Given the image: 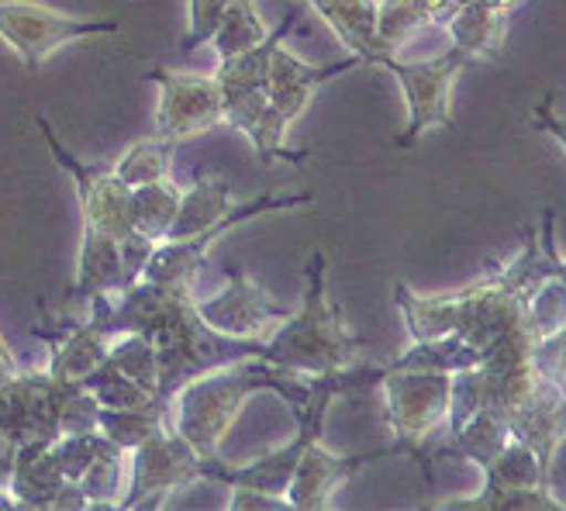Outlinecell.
Returning <instances> with one entry per match:
<instances>
[{"mask_svg":"<svg viewBox=\"0 0 566 511\" xmlns=\"http://www.w3.org/2000/svg\"><path fill=\"white\" fill-rule=\"evenodd\" d=\"M507 439H512V429H507L504 415H497L494 408H476L446 436L442 449H436V457H460L480 470H488L497 452L507 446Z\"/></svg>","mask_w":566,"mask_h":511,"instance_id":"22","label":"cell"},{"mask_svg":"<svg viewBox=\"0 0 566 511\" xmlns=\"http://www.w3.org/2000/svg\"><path fill=\"white\" fill-rule=\"evenodd\" d=\"M398 452H401L398 446H390V449H370V452H353V457H338V452H328L322 446V439L307 442L297 467H294L287 501H291V508H301V511L332 508L335 491L343 488L349 477H356L363 467H370L377 460L398 457Z\"/></svg>","mask_w":566,"mask_h":511,"instance_id":"14","label":"cell"},{"mask_svg":"<svg viewBox=\"0 0 566 511\" xmlns=\"http://www.w3.org/2000/svg\"><path fill=\"white\" fill-rule=\"evenodd\" d=\"M97 429L122 449H135L138 442H146L149 436L174 429V418H169V408H163L159 401L146 405V408H132V411H111L101 408L97 415Z\"/></svg>","mask_w":566,"mask_h":511,"instance_id":"28","label":"cell"},{"mask_svg":"<svg viewBox=\"0 0 566 511\" xmlns=\"http://www.w3.org/2000/svg\"><path fill=\"white\" fill-rule=\"evenodd\" d=\"M107 359L115 363L118 371H125L132 380H138L142 387H149L156 394V387H159V353L153 346V338L138 335V332L111 335Z\"/></svg>","mask_w":566,"mask_h":511,"instance_id":"32","label":"cell"},{"mask_svg":"<svg viewBox=\"0 0 566 511\" xmlns=\"http://www.w3.org/2000/svg\"><path fill=\"white\" fill-rule=\"evenodd\" d=\"M307 4L328 21L349 55H356L363 66H380L387 52L377 35V0H307Z\"/></svg>","mask_w":566,"mask_h":511,"instance_id":"17","label":"cell"},{"mask_svg":"<svg viewBox=\"0 0 566 511\" xmlns=\"http://www.w3.org/2000/svg\"><path fill=\"white\" fill-rule=\"evenodd\" d=\"M442 24L452 45L463 49L470 60H484V55H501L507 35V11L488 4V0H463Z\"/></svg>","mask_w":566,"mask_h":511,"instance_id":"20","label":"cell"},{"mask_svg":"<svg viewBox=\"0 0 566 511\" xmlns=\"http://www.w3.org/2000/svg\"><path fill=\"white\" fill-rule=\"evenodd\" d=\"M532 125L539 128L543 135H549L556 146L566 153V118L556 115V107H553V94H546L539 104L532 107Z\"/></svg>","mask_w":566,"mask_h":511,"instance_id":"37","label":"cell"},{"mask_svg":"<svg viewBox=\"0 0 566 511\" xmlns=\"http://www.w3.org/2000/svg\"><path fill=\"white\" fill-rule=\"evenodd\" d=\"M91 301V322H97L107 335L138 332L153 338L159 353V387L156 401L169 408L174 394L214 366L235 359H260L263 343L256 338H232L211 328L190 291L159 288V283L135 280L122 294H97Z\"/></svg>","mask_w":566,"mask_h":511,"instance_id":"2","label":"cell"},{"mask_svg":"<svg viewBox=\"0 0 566 511\" xmlns=\"http://www.w3.org/2000/svg\"><path fill=\"white\" fill-rule=\"evenodd\" d=\"M190 4V24H187V39L180 45V52H197L201 45H208L221 24V14L229 8V0H187Z\"/></svg>","mask_w":566,"mask_h":511,"instance_id":"35","label":"cell"},{"mask_svg":"<svg viewBox=\"0 0 566 511\" xmlns=\"http://www.w3.org/2000/svg\"><path fill=\"white\" fill-rule=\"evenodd\" d=\"M363 66L356 55L343 63H325V66H315V63H304L301 55H294L291 49H283V42L276 45L273 60H270V76H266V107L256 122V128L249 132V142L256 156L263 163H270L273 156H283L291 163H301L304 156L291 153L283 146V138H287V128L304 115V107L311 104L328 80L343 76L349 70Z\"/></svg>","mask_w":566,"mask_h":511,"instance_id":"5","label":"cell"},{"mask_svg":"<svg viewBox=\"0 0 566 511\" xmlns=\"http://www.w3.org/2000/svg\"><path fill=\"white\" fill-rule=\"evenodd\" d=\"M76 484L87 494L91 508H122L125 484H128V449L111 446L101 460L91 463V470L83 473Z\"/></svg>","mask_w":566,"mask_h":511,"instance_id":"31","label":"cell"},{"mask_svg":"<svg viewBox=\"0 0 566 511\" xmlns=\"http://www.w3.org/2000/svg\"><path fill=\"white\" fill-rule=\"evenodd\" d=\"M297 21V11H291L287 18H283L273 32H266L263 42H256L252 49L232 55V60H221L218 63V87H221V97L224 104L229 101H242V97H263L266 94V76H270V60H273V52L276 45L287 39V32L294 28Z\"/></svg>","mask_w":566,"mask_h":511,"instance_id":"18","label":"cell"},{"mask_svg":"<svg viewBox=\"0 0 566 511\" xmlns=\"http://www.w3.org/2000/svg\"><path fill=\"white\" fill-rule=\"evenodd\" d=\"M525 328H528V335L535 338V343L546 338V335H553V332H559V328H566V280H559L553 273L528 294Z\"/></svg>","mask_w":566,"mask_h":511,"instance_id":"34","label":"cell"},{"mask_svg":"<svg viewBox=\"0 0 566 511\" xmlns=\"http://www.w3.org/2000/svg\"><path fill=\"white\" fill-rule=\"evenodd\" d=\"M52 387L55 380L45 371H21L0 384V432L18 446L60 439Z\"/></svg>","mask_w":566,"mask_h":511,"instance_id":"15","label":"cell"},{"mask_svg":"<svg viewBox=\"0 0 566 511\" xmlns=\"http://www.w3.org/2000/svg\"><path fill=\"white\" fill-rule=\"evenodd\" d=\"M263 390L280 394V401L294 411L307 394V377L280 371L266 359H235L214 366V371L187 380L174 394V401H169L174 432L197 449V457L214 460L239 411Z\"/></svg>","mask_w":566,"mask_h":511,"instance_id":"3","label":"cell"},{"mask_svg":"<svg viewBox=\"0 0 566 511\" xmlns=\"http://www.w3.org/2000/svg\"><path fill=\"white\" fill-rule=\"evenodd\" d=\"M457 0H384L377 8V35L384 52H398L418 32L432 24H442Z\"/></svg>","mask_w":566,"mask_h":511,"instance_id":"23","label":"cell"},{"mask_svg":"<svg viewBox=\"0 0 566 511\" xmlns=\"http://www.w3.org/2000/svg\"><path fill=\"white\" fill-rule=\"evenodd\" d=\"M218 460V457H214ZM208 460L197 457V449L177 436L174 429H163L128 449V484L122 508H163L180 488H190L193 480H205Z\"/></svg>","mask_w":566,"mask_h":511,"instance_id":"9","label":"cell"},{"mask_svg":"<svg viewBox=\"0 0 566 511\" xmlns=\"http://www.w3.org/2000/svg\"><path fill=\"white\" fill-rule=\"evenodd\" d=\"M484 488L497 491H549V470L539 463L535 449L522 439H507V446L484 470Z\"/></svg>","mask_w":566,"mask_h":511,"instance_id":"25","label":"cell"},{"mask_svg":"<svg viewBox=\"0 0 566 511\" xmlns=\"http://www.w3.org/2000/svg\"><path fill=\"white\" fill-rule=\"evenodd\" d=\"M128 288L122 242L101 236L94 229H83L80 242V263L73 280V298H97V294H122Z\"/></svg>","mask_w":566,"mask_h":511,"instance_id":"19","label":"cell"},{"mask_svg":"<svg viewBox=\"0 0 566 511\" xmlns=\"http://www.w3.org/2000/svg\"><path fill=\"white\" fill-rule=\"evenodd\" d=\"M14 457H18V442H14V439H8L4 432H0V491H8V484H11Z\"/></svg>","mask_w":566,"mask_h":511,"instance_id":"38","label":"cell"},{"mask_svg":"<svg viewBox=\"0 0 566 511\" xmlns=\"http://www.w3.org/2000/svg\"><path fill=\"white\" fill-rule=\"evenodd\" d=\"M556 277L566 280V260H563V255H559V263H556Z\"/></svg>","mask_w":566,"mask_h":511,"instance_id":"40","label":"cell"},{"mask_svg":"<svg viewBox=\"0 0 566 511\" xmlns=\"http://www.w3.org/2000/svg\"><path fill=\"white\" fill-rule=\"evenodd\" d=\"M35 122H39V132L45 135V146H49L52 159L66 169V174L73 177V184H76V190H80L83 229H94V232L111 236L118 242L125 236H132L135 232V225H132V187L115 177V169L91 166V163H83L76 153H70L63 146V138L52 132L45 115H39Z\"/></svg>","mask_w":566,"mask_h":511,"instance_id":"11","label":"cell"},{"mask_svg":"<svg viewBox=\"0 0 566 511\" xmlns=\"http://www.w3.org/2000/svg\"><path fill=\"white\" fill-rule=\"evenodd\" d=\"M80 384L94 394V401L101 408H111V411H132V408H146V405L156 401V394L149 387H142L138 380H132L111 359L94 366V371L83 377Z\"/></svg>","mask_w":566,"mask_h":511,"instance_id":"30","label":"cell"},{"mask_svg":"<svg viewBox=\"0 0 566 511\" xmlns=\"http://www.w3.org/2000/svg\"><path fill=\"white\" fill-rule=\"evenodd\" d=\"M14 374H21V363H18V356H14V350L4 343V335H0V384L11 380Z\"/></svg>","mask_w":566,"mask_h":511,"instance_id":"39","label":"cell"},{"mask_svg":"<svg viewBox=\"0 0 566 511\" xmlns=\"http://www.w3.org/2000/svg\"><path fill=\"white\" fill-rule=\"evenodd\" d=\"M177 138H166V135H149L128 146L118 163L111 166L115 177L128 187H142V184H159L169 180V169H174V156H177Z\"/></svg>","mask_w":566,"mask_h":511,"instance_id":"26","label":"cell"},{"mask_svg":"<svg viewBox=\"0 0 566 511\" xmlns=\"http://www.w3.org/2000/svg\"><path fill=\"white\" fill-rule=\"evenodd\" d=\"M553 221L556 215L543 211L539 229L525 225L522 249L515 252V260L504 263L494 277L476 280L457 294L421 298L405 280H398L394 301H398L411 343L439 338V335H460L470 350H476V356H484L494 346L507 343V338L528 335L525 328L528 294L539 288L546 277H553L559 263Z\"/></svg>","mask_w":566,"mask_h":511,"instance_id":"1","label":"cell"},{"mask_svg":"<svg viewBox=\"0 0 566 511\" xmlns=\"http://www.w3.org/2000/svg\"><path fill=\"white\" fill-rule=\"evenodd\" d=\"M266 32H270V28H266L263 14L256 11L252 0H229V8H224V14H221L218 32H214V39L208 45L218 52V60H232V55L263 42Z\"/></svg>","mask_w":566,"mask_h":511,"instance_id":"29","label":"cell"},{"mask_svg":"<svg viewBox=\"0 0 566 511\" xmlns=\"http://www.w3.org/2000/svg\"><path fill=\"white\" fill-rule=\"evenodd\" d=\"M180 194L169 180H159V184H142V187H132V225L135 232L149 236L153 242H163L174 229V218H177V208H180Z\"/></svg>","mask_w":566,"mask_h":511,"instance_id":"27","label":"cell"},{"mask_svg":"<svg viewBox=\"0 0 566 511\" xmlns=\"http://www.w3.org/2000/svg\"><path fill=\"white\" fill-rule=\"evenodd\" d=\"M224 291L208 298V301H197V311L201 319L218 328L221 335H232V338H270L283 322H287L291 311L280 307L260 283H252L239 267H224Z\"/></svg>","mask_w":566,"mask_h":511,"instance_id":"13","label":"cell"},{"mask_svg":"<svg viewBox=\"0 0 566 511\" xmlns=\"http://www.w3.org/2000/svg\"><path fill=\"white\" fill-rule=\"evenodd\" d=\"M35 335H42L52 346V356L42 371L49 377L60 380H83L94 366H101L107 359V343L111 335L97 325V322H70V325H55V328H35Z\"/></svg>","mask_w":566,"mask_h":511,"instance_id":"16","label":"cell"},{"mask_svg":"<svg viewBox=\"0 0 566 511\" xmlns=\"http://www.w3.org/2000/svg\"><path fill=\"white\" fill-rule=\"evenodd\" d=\"M229 508H232V511H280V508H291V501H287V498H280V494L256 491V488L232 484Z\"/></svg>","mask_w":566,"mask_h":511,"instance_id":"36","label":"cell"},{"mask_svg":"<svg viewBox=\"0 0 566 511\" xmlns=\"http://www.w3.org/2000/svg\"><path fill=\"white\" fill-rule=\"evenodd\" d=\"M63 480L66 477H63L60 463H55L52 442L18 446L8 494H11L14 508H52V498L63 488Z\"/></svg>","mask_w":566,"mask_h":511,"instance_id":"21","label":"cell"},{"mask_svg":"<svg viewBox=\"0 0 566 511\" xmlns=\"http://www.w3.org/2000/svg\"><path fill=\"white\" fill-rule=\"evenodd\" d=\"M118 21H80L55 14L42 4H32V0H4L0 4V39L18 52L28 73H39V66L55 49L80 39L118 35Z\"/></svg>","mask_w":566,"mask_h":511,"instance_id":"10","label":"cell"},{"mask_svg":"<svg viewBox=\"0 0 566 511\" xmlns=\"http://www.w3.org/2000/svg\"><path fill=\"white\" fill-rule=\"evenodd\" d=\"M232 211V184L218 177H197L187 194H180V208L174 218V229L166 239H187L218 225Z\"/></svg>","mask_w":566,"mask_h":511,"instance_id":"24","label":"cell"},{"mask_svg":"<svg viewBox=\"0 0 566 511\" xmlns=\"http://www.w3.org/2000/svg\"><path fill=\"white\" fill-rule=\"evenodd\" d=\"M315 201V190H301V194H263V197H252L242 208H232L224 215L218 225L211 229L197 232V236H187V239H163L156 242L153 255L146 270H142L138 280L146 283H159V288H177V291H190L193 294V283H197V273L205 267V255L208 249L229 232L235 225H245L249 218H260V215H270V211H287V208H304Z\"/></svg>","mask_w":566,"mask_h":511,"instance_id":"8","label":"cell"},{"mask_svg":"<svg viewBox=\"0 0 566 511\" xmlns=\"http://www.w3.org/2000/svg\"><path fill=\"white\" fill-rule=\"evenodd\" d=\"M325 270H328V255L315 249L304 267V283H307L304 301L270 338H263L260 359L301 377H322L359 363L366 343L349 332L343 307L328 301Z\"/></svg>","mask_w":566,"mask_h":511,"instance_id":"4","label":"cell"},{"mask_svg":"<svg viewBox=\"0 0 566 511\" xmlns=\"http://www.w3.org/2000/svg\"><path fill=\"white\" fill-rule=\"evenodd\" d=\"M446 511H559V498L553 491H497L480 488L473 498H452L439 504Z\"/></svg>","mask_w":566,"mask_h":511,"instance_id":"33","label":"cell"},{"mask_svg":"<svg viewBox=\"0 0 566 511\" xmlns=\"http://www.w3.org/2000/svg\"><path fill=\"white\" fill-rule=\"evenodd\" d=\"M467 63L473 60L457 45H449L446 52L432 55V60H415V63L401 60L398 52L384 55L380 66L398 76L408 104V125L394 138V146L411 149L424 132L452 125V83H457Z\"/></svg>","mask_w":566,"mask_h":511,"instance_id":"7","label":"cell"},{"mask_svg":"<svg viewBox=\"0 0 566 511\" xmlns=\"http://www.w3.org/2000/svg\"><path fill=\"white\" fill-rule=\"evenodd\" d=\"M149 80L159 87L156 104V135L166 138H190L201 135L224 122V97L214 73H180V70H163L153 66Z\"/></svg>","mask_w":566,"mask_h":511,"instance_id":"12","label":"cell"},{"mask_svg":"<svg viewBox=\"0 0 566 511\" xmlns=\"http://www.w3.org/2000/svg\"><path fill=\"white\" fill-rule=\"evenodd\" d=\"M384 390L387 421L394 432V446L421 463L429 473V457L424 446L446 429L449 418V397H452V374L439 371H401V366L384 363V377L377 384Z\"/></svg>","mask_w":566,"mask_h":511,"instance_id":"6","label":"cell"}]
</instances>
